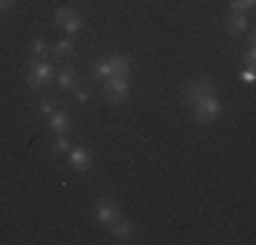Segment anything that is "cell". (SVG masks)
<instances>
[{
	"label": "cell",
	"mask_w": 256,
	"mask_h": 245,
	"mask_svg": "<svg viewBox=\"0 0 256 245\" xmlns=\"http://www.w3.org/2000/svg\"><path fill=\"white\" fill-rule=\"evenodd\" d=\"M191 109H194V120L196 122H212V120H218L221 118V101L216 98V93H210V96H204V98H199L196 104H191Z\"/></svg>",
	"instance_id": "6da1fadb"
},
{
	"label": "cell",
	"mask_w": 256,
	"mask_h": 245,
	"mask_svg": "<svg viewBox=\"0 0 256 245\" xmlns=\"http://www.w3.org/2000/svg\"><path fill=\"white\" fill-rule=\"evenodd\" d=\"M212 88H216V84H212V79H210V76L191 79V82H188L186 88H182V101H186L188 106H191V104H196L199 98L210 96V93H212Z\"/></svg>",
	"instance_id": "7a4b0ae2"
},
{
	"label": "cell",
	"mask_w": 256,
	"mask_h": 245,
	"mask_svg": "<svg viewBox=\"0 0 256 245\" xmlns=\"http://www.w3.org/2000/svg\"><path fill=\"white\" fill-rule=\"evenodd\" d=\"M52 76H54V71L46 60H33V66H30V71H28V88L38 90V88H44V84H50Z\"/></svg>",
	"instance_id": "3957f363"
},
{
	"label": "cell",
	"mask_w": 256,
	"mask_h": 245,
	"mask_svg": "<svg viewBox=\"0 0 256 245\" xmlns=\"http://www.w3.org/2000/svg\"><path fill=\"white\" fill-rule=\"evenodd\" d=\"M104 98H106L109 104H123L128 98V79L126 76L104 79Z\"/></svg>",
	"instance_id": "277c9868"
},
{
	"label": "cell",
	"mask_w": 256,
	"mask_h": 245,
	"mask_svg": "<svg viewBox=\"0 0 256 245\" xmlns=\"http://www.w3.org/2000/svg\"><path fill=\"white\" fill-rule=\"evenodd\" d=\"M54 24L66 28L68 33H79V30H82V16H79L74 8H68V6H60V8L54 11Z\"/></svg>",
	"instance_id": "5b68a950"
},
{
	"label": "cell",
	"mask_w": 256,
	"mask_h": 245,
	"mask_svg": "<svg viewBox=\"0 0 256 245\" xmlns=\"http://www.w3.org/2000/svg\"><path fill=\"white\" fill-rule=\"evenodd\" d=\"M96 218H98L104 226H109L112 220H118L120 218V210H118V204H114V199L101 196V199L96 202Z\"/></svg>",
	"instance_id": "8992f818"
},
{
	"label": "cell",
	"mask_w": 256,
	"mask_h": 245,
	"mask_svg": "<svg viewBox=\"0 0 256 245\" xmlns=\"http://www.w3.org/2000/svg\"><path fill=\"white\" fill-rule=\"evenodd\" d=\"M68 164L74 172H88L93 166V156H90L88 147H71L68 150Z\"/></svg>",
	"instance_id": "52a82bcc"
},
{
	"label": "cell",
	"mask_w": 256,
	"mask_h": 245,
	"mask_svg": "<svg viewBox=\"0 0 256 245\" xmlns=\"http://www.w3.org/2000/svg\"><path fill=\"white\" fill-rule=\"evenodd\" d=\"M109 234H112L114 240H126V237L134 234V224H131V220L118 218V220H112V224H109Z\"/></svg>",
	"instance_id": "ba28073f"
},
{
	"label": "cell",
	"mask_w": 256,
	"mask_h": 245,
	"mask_svg": "<svg viewBox=\"0 0 256 245\" xmlns=\"http://www.w3.org/2000/svg\"><path fill=\"white\" fill-rule=\"evenodd\" d=\"M71 126H74V120H71V114L66 112H52V120H50V128L54 134H68Z\"/></svg>",
	"instance_id": "9c48e42d"
},
{
	"label": "cell",
	"mask_w": 256,
	"mask_h": 245,
	"mask_svg": "<svg viewBox=\"0 0 256 245\" xmlns=\"http://www.w3.org/2000/svg\"><path fill=\"white\" fill-rule=\"evenodd\" d=\"M109 66H112V74H114V76H128L134 63H131L128 58H123V54H112V58H109Z\"/></svg>",
	"instance_id": "30bf717a"
},
{
	"label": "cell",
	"mask_w": 256,
	"mask_h": 245,
	"mask_svg": "<svg viewBox=\"0 0 256 245\" xmlns=\"http://www.w3.org/2000/svg\"><path fill=\"white\" fill-rule=\"evenodd\" d=\"M248 22H251V20H248L246 14H232V16H229L226 30H229L232 36H242V33L248 30Z\"/></svg>",
	"instance_id": "8fae6325"
},
{
	"label": "cell",
	"mask_w": 256,
	"mask_h": 245,
	"mask_svg": "<svg viewBox=\"0 0 256 245\" xmlns=\"http://www.w3.org/2000/svg\"><path fill=\"white\" fill-rule=\"evenodd\" d=\"M90 71H93V76H98V79H109V76H114V74H112V66H109V58H98V60H93Z\"/></svg>",
	"instance_id": "7c38bea8"
},
{
	"label": "cell",
	"mask_w": 256,
	"mask_h": 245,
	"mask_svg": "<svg viewBox=\"0 0 256 245\" xmlns=\"http://www.w3.org/2000/svg\"><path fill=\"white\" fill-rule=\"evenodd\" d=\"M58 82H60V88L74 90L76 88V71L74 68H63V71H60V76H58Z\"/></svg>",
	"instance_id": "4fadbf2b"
},
{
	"label": "cell",
	"mask_w": 256,
	"mask_h": 245,
	"mask_svg": "<svg viewBox=\"0 0 256 245\" xmlns=\"http://www.w3.org/2000/svg\"><path fill=\"white\" fill-rule=\"evenodd\" d=\"M30 54H33V60H46V54H50V44H46L44 38H36L33 46H30Z\"/></svg>",
	"instance_id": "5bb4252c"
},
{
	"label": "cell",
	"mask_w": 256,
	"mask_h": 245,
	"mask_svg": "<svg viewBox=\"0 0 256 245\" xmlns=\"http://www.w3.org/2000/svg\"><path fill=\"white\" fill-rule=\"evenodd\" d=\"M71 52H74V41L71 38H60L58 44H54V54H58V58H71Z\"/></svg>",
	"instance_id": "9a60e30c"
},
{
	"label": "cell",
	"mask_w": 256,
	"mask_h": 245,
	"mask_svg": "<svg viewBox=\"0 0 256 245\" xmlns=\"http://www.w3.org/2000/svg\"><path fill=\"white\" fill-rule=\"evenodd\" d=\"M52 150H54V152H68V150H71V139H68V134H58V139L52 142Z\"/></svg>",
	"instance_id": "2e32d148"
},
{
	"label": "cell",
	"mask_w": 256,
	"mask_h": 245,
	"mask_svg": "<svg viewBox=\"0 0 256 245\" xmlns=\"http://www.w3.org/2000/svg\"><path fill=\"white\" fill-rule=\"evenodd\" d=\"M232 14H246L248 8H254V0H232Z\"/></svg>",
	"instance_id": "e0dca14e"
},
{
	"label": "cell",
	"mask_w": 256,
	"mask_h": 245,
	"mask_svg": "<svg viewBox=\"0 0 256 245\" xmlns=\"http://www.w3.org/2000/svg\"><path fill=\"white\" fill-rule=\"evenodd\" d=\"M71 93H74V98H76V101H79V104H88V101H90V90H84V88H79V84H76V88H74V90H71Z\"/></svg>",
	"instance_id": "ac0fdd59"
},
{
	"label": "cell",
	"mask_w": 256,
	"mask_h": 245,
	"mask_svg": "<svg viewBox=\"0 0 256 245\" xmlns=\"http://www.w3.org/2000/svg\"><path fill=\"white\" fill-rule=\"evenodd\" d=\"M54 112V98H46V101H41V114H52Z\"/></svg>",
	"instance_id": "d6986e66"
},
{
	"label": "cell",
	"mask_w": 256,
	"mask_h": 245,
	"mask_svg": "<svg viewBox=\"0 0 256 245\" xmlns=\"http://www.w3.org/2000/svg\"><path fill=\"white\" fill-rule=\"evenodd\" d=\"M242 63H246V66H254V63H256V49H254V46H248V52H246V58H242Z\"/></svg>",
	"instance_id": "ffe728a7"
},
{
	"label": "cell",
	"mask_w": 256,
	"mask_h": 245,
	"mask_svg": "<svg viewBox=\"0 0 256 245\" xmlns=\"http://www.w3.org/2000/svg\"><path fill=\"white\" fill-rule=\"evenodd\" d=\"M254 79H256V74H254L251 68H248V71H242V82H248V84H251Z\"/></svg>",
	"instance_id": "44dd1931"
},
{
	"label": "cell",
	"mask_w": 256,
	"mask_h": 245,
	"mask_svg": "<svg viewBox=\"0 0 256 245\" xmlns=\"http://www.w3.org/2000/svg\"><path fill=\"white\" fill-rule=\"evenodd\" d=\"M14 6V0H0V11H8Z\"/></svg>",
	"instance_id": "7402d4cb"
}]
</instances>
